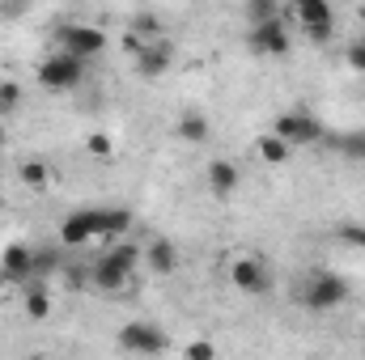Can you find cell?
Instances as JSON below:
<instances>
[{"label":"cell","mask_w":365,"mask_h":360,"mask_svg":"<svg viewBox=\"0 0 365 360\" xmlns=\"http://www.w3.org/2000/svg\"><path fill=\"white\" fill-rule=\"evenodd\" d=\"M56 271H60L56 250H34V275H56Z\"/></svg>","instance_id":"obj_23"},{"label":"cell","mask_w":365,"mask_h":360,"mask_svg":"<svg viewBox=\"0 0 365 360\" xmlns=\"http://www.w3.org/2000/svg\"><path fill=\"white\" fill-rule=\"evenodd\" d=\"M21 305H26V318H30V322L51 318V292H47L43 284H30V288L21 292Z\"/></svg>","instance_id":"obj_17"},{"label":"cell","mask_w":365,"mask_h":360,"mask_svg":"<svg viewBox=\"0 0 365 360\" xmlns=\"http://www.w3.org/2000/svg\"><path fill=\"white\" fill-rule=\"evenodd\" d=\"M280 17V0H247V21H272Z\"/></svg>","instance_id":"obj_22"},{"label":"cell","mask_w":365,"mask_h":360,"mask_svg":"<svg viewBox=\"0 0 365 360\" xmlns=\"http://www.w3.org/2000/svg\"><path fill=\"white\" fill-rule=\"evenodd\" d=\"M0 284H4V275H0Z\"/></svg>","instance_id":"obj_29"},{"label":"cell","mask_w":365,"mask_h":360,"mask_svg":"<svg viewBox=\"0 0 365 360\" xmlns=\"http://www.w3.org/2000/svg\"><path fill=\"white\" fill-rule=\"evenodd\" d=\"M132 60H136V73H140L145 81H158V77H166V68H170V47L145 38V43L132 51Z\"/></svg>","instance_id":"obj_11"},{"label":"cell","mask_w":365,"mask_h":360,"mask_svg":"<svg viewBox=\"0 0 365 360\" xmlns=\"http://www.w3.org/2000/svg\"><path fill=\"white\" fill-rule=\"evenodd\" d=\"M86 153H90L93 162H115V140L106 132H90L86 136Z\"/></svg>","instance_id":"obj_19"},{"label":"cell","mask_w":365,"mask_h":360,"mask_svg":"<svg viewBox=\"0 0 365 360\" xmlns=\"http://www.w3.org/2000/svg\"><path fill=\"white\" fill-rule=\"evenodd\" d=\"M119 348L132 356H162V352H170V335L158 322H128V327H119Z\"/></svg>","instance_id":"obj_6"},{"label":"cell","mask_w":365,"mask_h":360,"mask_svg":"<svg viewBox=\"0 0 365 360\" xmlns=\"http://www.w3.org/2000/svg\"><path fill=\"white\" fill-rule=\"evenodd\" d=\"M0 208H4V195H0Z\"/></svg>","instance_id":"obj_28"},{"label":"cell","mask_w":365,"mask_h":360,"mask_svg":"<svg viewBox=\"0 0 365 360\" xmlns=\"http://www.w3.org/2000/svg\"><path fill=\"white\" fill-rule=\"evenodd\" d=\"M344 301H349L344 275H336V271H327V268L310 271V275L297 284V305H306L310 314H331V309H340Z\"/></svg>","instance_id":"obj_2"},{"label":"cell","mask_w":365,"mask_h":360,"mask_svg":"<svg viewBox=\"0 0 365 360\" xmlns=\"http://www.w3.org/2000/svg\"><path fill=\"white\" fill-rule=\"evenodd\" d=\"M175 132H179V140H187V144H204L212 127H208V119H204L200 110H182L179 123H175Z\"/></svg>","instance_id":"obj_16"},{"label":"cell","mask_w":365,"mask_h":360,"mask_svg":"<svg viewBox=\"0 0 365 360\" xmlns=\"http://www.w3.org/2000/svg\"><path fill=\"white\" fill-rule=\"evenodd\" d=\"M293 13L306 30L310 43H331L336 38V13H331V0H293Z\"/></svg>","instance_id":"obj_8"},{"label":"cell","mask_w":365,"mask_h":360,"mask_svg":"<svg viewBox=\"0 0 365 360\" xmlns=\"http://www.w3.org/2000/svg\"><path fill=\"white\" fill-rule=\"evenodd\" d=\"M336 238H340V242H357V246H365V229L361 225H340Z\"/></svg>","instance_id":"obj_27"},{"label":"cell","mask_w":365,"mask_h":360,"mask_svg":"<svg viewBox=\"0 0 365 360\" xmlns=\"http://www.w3.org/2000/svg\"><path fill=\"white\" fill-rule=\"evenodd\" d=\"M132 229L128 208H73L60 221V242L64 246H90L93 238H123Z\"/></svg>","instance_id":"obj_1"},{"label":"cell","mask_w":365,"mask_h":360,"mask_svg":"<svg viewBox=\"0 0 365 360\" xmlns=\"http://www.w3.org/2000/svg\"><path fill=\"white\" fill-rule=\"evenodd\" d=\"M247 47H251V55H259V60H284V55L293 51V38H289V30H284V17L255 21V26L247 30Z\"/></svg>","instance_id":"obj_4"},{"label":"cell","mask_w":365,"mask_h":360,"mask_svg":"<svg viewBox=\"0 0 365 360\" xmlns=\"http://www.w3.org/2000/svg\"><path fill=\"white\" fill-rule=\"evenodd\" d=\"M272 132L284 136L293 149H306V144H319L323 140V123L314 115H302V110H284L272 119Z\"/></svg>","instance_id":"obj_9"},{"label":"cell","mask_w":365,"mask_h":360,"mask_svg":"<svg viewBox=\"0 0 365 360\" xmlns=\"http://www.w3.org/2000/svg\"><path fill=\"white\" fill-rule=\"evenodd\" d=\"M17 179H21V186H30V191H43V186L51 182V166H47L43 157H21Z\"/></svg>","instance_id":"obj_18"},{"label":"cell","mask_w":365,"mask_h":360,"mask_svg":"<svg viewBox=\"0 0 365 360\" xmlns=\"http://www.w3.org/2000/svg\"><path fill=\"white\" fill-rule=\"evenodd\" d=\"M238 179H242V174H238V166H234L230 157H212V162H208V191H212L217 199H230V195L238 191Z\"/></svg>","instance_id":"obj_14"},{"label":"cell","mask_w":365,"mask_h":360,"mask_svg":"<svg viewBox=\"0 0 365 360\" xmlns=\"http://www.w3.org/2000/svg\"><path fill=\"white\" fill-rule=\"evenodd\" d=\"M21 110V85L17 81H0V119Z\"/></svg>","instance_id":"obj_20"},{"label":"cell","mask_w":365,"mask_h":360,"mask_svg":"<svg viewBox=\"0 0 365 360\" xmlns=\"http://www.w3.org/2000/svg\"><path fill=\"white\" fill-rule=\"evenodd\" d=\"M56 38H60V51H68L77 60H98L106 51V34L90 21H68V26L56 30Z\"/></svg>","instance_id":"obj_7"},{"label":"cell","mask_w":365,"mask_h":360,"mask_svg":"<svg viewBox=\"0 0 365 360\" xmlns=\"http://www.w3.org/2000/svg\"><path fill=\"white\" fill-rule=\"evenodd\" d=\"M81 77H86V60H77V55H68V51H56V55H47V60L38 64V85L47 93L77 90Z\"/></svg>","instance_id":"obj_3"},{"label":"cell","mask_w":365,"mask_h":360,"mask_svg":"<svg viewBox=\"0 0 365 360\" xmlns=\"http://www.w3.org/2000/svg\"><path fill=\"white\" fill-rule=\"evenodd\" d=\"M90 284L98 292H123V288L132 284V268H123V263H115L110 255H102L90 271Z\"/></svg>","instance_id":"obj_12"},{"label":"cell","mask_w":365,"mask_h":360,"mask_svg":"<svg viewBox=\"0 0 365 360\" xmlns=\"http://www.w3.org/2000/svg\"><path fill=\"white\" fill-rule=\"evenodd\" d=\"M179 263H182V255L170 238H153V242L145 246V268L153 271V275H175Z\"/></svg>","instance_id":"obj_13"},{"label":"cell","mask_w":365,"mask_h":360,"mask_svg":"<svg viewBox=\"0 0 365 360\" xmlns=\"http://www.w3.org/2000/svg\"><path fill=\"white\" fill-rule=\"evenodd\" d=\"M344 60H349V68H353V73H365V38H361V43H353V47L344 51Z\"/></svg>","instance_id":"obj_26"},{"label":"cell","mask_w":365,"mask_h":360,"mask_svg":"<svg viewBox=\"0 0 365 360\" xmlns=\"http://www.w3.org/2000/svg\"><path fill=\"white\" fill-rule=\"evenodd\" d=\"M132 34H136V38H158L162 26H158L153 17H136V21H132Z\"/></svg>","instance_id":"obj_25"},{"label":"cell","mask_w":365,"mask_h":360,"mask_svg":"<svg viewBox=\"0 0 365 360\" xmlns=\"http://www.w3.org/2000/svg\"><path fill=\"white\" fill-rule=\"evenodd\" d=\"M182 356H187V360H212V356H217V344L195 339V344H187V348H182Z\"/></svg>","instance_id":"obj_24"},{"label":"cell","mask_w":365,"mask_h":360,"mask_svg":"<svg viewBox=\"0 0 365 360\" xmlns=\"http://www.w3.org/2000/svg\"><path fill=\"white\" fill-rule=\"evenodd\" d=\"M255 157H259L264 166H284V162L293 157V144H289L284 136H276V132H264V136L255 140Z\"/></svg>","instance_id":"obj_15"},{"label":"cell","mask_w":365,"mask_h":360,"mask_svg":"<svg viewBox=\"0 0 365 360\" xmlns=\"http://www.w3.org/2000/svg\"><path fill=\"white\" fill-rule=\"evenodd\" d=\"M230 284H234L238 292H247V297H268L276 280H272L268 259H259V255H238V259L230 263Z\"/></svg>","instance_id":"obj_5"},{"label":"cell","mask_w":365,"mask_h":360,"mask_svg":"<svg viewBox=\"0 0 365 360\" xmlns=\"http://www.w3.org/2000/svg\"><path fill=\"white\" fill-rule=\"evenodd\" d=\"M0 275L4 284H30L34 280V250L30 246H4L0 250Z\"/></svg>","instance_id":"obj_10"},{"label":"cell","mask_w":365,"mask_h":360,"mask_svg":"<svg viewBox=\"0 0 365 360\" xmlns=\"http://www.w3.org/2000/svg\"><path fill=\"white\" fill-rule=\"evenodd\" d=\"M336 149H340L349 162H365V127H361V132H349V136H340V140H336Z\"/></svg>","instance_id":"obj_21"}]
</instances>
